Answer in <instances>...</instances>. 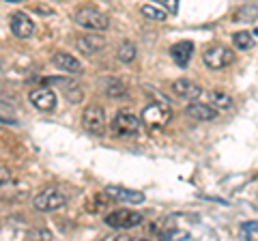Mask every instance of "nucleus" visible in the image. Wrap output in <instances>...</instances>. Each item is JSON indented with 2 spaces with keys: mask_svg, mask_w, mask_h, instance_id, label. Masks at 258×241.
I'll use <instances>...</instances> for the list:
<instances>
[{
  "mask_svg": "<svg viewBox=\"0 0 258 241\" xmlns=\"http://www.w3.org/2000/svg\"><path fill=\"white\" fill-rule=\"evenodd\" d=\"M211 106L215 110H228V108H232V97H230L228 93L213 91L211 93Z\"/></svg>",
  "mask_w": 258,
  "mask_h": 241,
  "instance_id": "a211bd4d",
  "label": "nucleus"
},
{
  "mask_svg": "<svg viewBox=\"0 0 258 241\" xmlns=\"http://www.w3.org/2000/svg\"><path fill=\"white\" fill-rule=\"evenodd\" d=\"M254 35H256V37H258V28H256V30H254Z\"/></svg>",
  "mask_w": 258,
  "mask_h": 241,
  "instance_id": "bb28decb",
  "label": "nucleus"
},
{
  "mask_svg": "<svg viewBox=\"0 0 258 241\" xmlns=\"http://www.w3.org/2000/svg\"><path fill=\"white\" fill-rule=\"evenodd\" d=\"M52 63H54V67L67 71V74H80V71H82V65H80V61L76 58V56L67 54V52H56V54L52 56Z\"/></svg>",
  "mask_w": 258,
  "mask_h": 241,
  "instance_id": "ddd939ff",
  "label": "nucleus"
},
{
  "mask_svg": "<svg viewBox=\"0 0 258 241\" xmlns=\"http://www.w3.org/2000/svg\"><path fill=\"white\" fill-rule=\"evenodd\" d=\"M258 20V7L254 5H245L232 15V22H254Z\"/></svg>",
  "mask_w": 258,
  "mask_h": 241,
  "instance_id": "f3484780",
  "label": "nucleus"
},
{
  "mask_svg": "<svg viewBox=\"0 0 258 241\" xmlns=\"http://www.w3.org/2000/svg\"><path fill=\"white\" fill-rule=\"evenodd\" d=\"M138 127H140V118L136 116V114H132L129 110H120V112H116V116L112 118V134H116V136H132V134H136L138 132Z\"/></svg>",
  "mask_w": 258,
  "mask_h": 241,
  "instance_id": "0eeeda50",
  "label": "nucleus"
},
{
  "mask_svg": "<svg viewBox=\"0 0 258 241\" xmlns=\"http://www.w3.org/2000/svg\"><path fill=\"white\" fill-rule=\"evenodd\" d=\"M108 198L116 200V203H127V205H140L144 203V196L142 192H136V190H127V188H118V186H112L106 190Z\"/></svg>",
  "mask_w": 258,
  "mask_h": 241,
  "instance_id": "1a4fd4ad",
  "label": "nucleus"
},
{
  "mask_svg": "<svg viewBox=\"0 0 258 241\" xmlns=\"http://www.w3.org/2000/svg\"><path fill=\"white\" fill-rule=\"evenodd\" d=\"M116 56H118L120 63H132L136 58V45L132 41H123V43H120V47H118Z\"/></svg>",
  "mask_w": 258,
  "mask_h": 241,
  "instance_id": "aec40b11",
  "label": "nucleus"
},
{
  "mask_svg": "<svg viewBox=\"0 0 258 241\" xmlns=\"http://www.w3.org/2000/svg\"><path fill=\"white\" fill-rule=\"evenodd\" d=\"M155 5H161L168 13H176L179 11V0H153Z\"/></svg>",
  "mask_w": 258,
  "mask_h": 241,
  "instance_id": "b1692460",
  "label": "nucleus"
},
{
  "mask_svg": "<svg viewBox=\"0 0 258 241\" xmlns=\"http://www.w3.org/2000/svg\"><path fill=\"white\" fill-rule=\"evenodd\" d=\"M74 22L78 24V26L88 28V30H106L110 26L108 15L93 9V7H80V9H76Z\"/></svg>",
  "mask_w": 258,
  "mask_h": 241,
  "instance_id": "f03ea898",
  "label": "nucleus"
},
{
  "mask_svg": "<svg viewBox=\"0 0 258 241\" xmlns=\"http://www.w3.org/2000/svg\"><path fill=\"white\" fill-rule=\"evenodd\" d=\"M103 47H106V39L97 33H88V35H82L78 39V50L84 56H93L97 52H101Z\"/></svg>",
  "mask_w": 258,
  "mask_h": 241,
  "instance_id": "9b49d317",
  "label": "nucleus"
},
{
  "mask_svg": "<svg viewBox=\"0 0 258 241\" xmlns=\"http://www.w3.org/2000/svg\"><path fill=\"white\" fill-rule=\"evenodd\" d=\"M28 99H30L32 106H35L37 110H41V112H52L56 108V93L52 91V88H47V86L32 88Z\"/></svg>",
  "mask_w": 258,
  "mask_h": 241,
  "instance_id": "6e6552de",
  "label": "nucleus"
},
{
  "mask_svg": "<svg viewBox=\"0 0 258 241\" xmlns=\"http://www.w3.org/2000/svg\"><path fill=\"white\" fill-rule=\"evenodd\" d=\"M106 95L112 99H125L129 91H127V84H123L120 80H110L106 84Z\"/></svg>",
  "mask_w": 258,
  "mask_h": 241,
  "instance_id": "dca6fc26",
  "label": "nucleus"
},
{
  "mask_svg": "<svg viewBox=\"0 0 258 241\" xmlns=\"http://www.w3.org/2000/svg\"><path fill=\"white\" fill-rule=\"evenodd\" d=\"M5 3H22V0H5Z\"/></svg>",
  "mask_w": 258,
  "mask_h": 241,
  "instance_id": "a878e982",
  "label": "nucleus"
},
{
  "mask_svg": "<svg viewBox=\"0 0 258 241\" xmlns=\"http://www.w3.org/2000/svg\"><path fill=\"white\" fill-rule=\"evenodd\" d=\"M140 118L149 130H161V127H166L168 120L172 118V112H170V106L166 103V99L164 101H153L142 110Z\"/></svg>",
  "mask_w": 258,
  "mask_h": 241,
  "instance_id": "f257e3e1",
  "label": "nucleus"
},
{
  "mask_svg": "<svg viewBox=\"0 0 258 241\" xmlns=\"http://www.w3.org/2000/svg\"><path fill=\"white\" fill-rule=\"evenodd\" d=\"M144 222V215L140 211H134V209H116L106 215V224L110 228H116V230H129V228H136Z\"/></svg>",
  "mask_w": 258,
  "mask_h": 241,
  "instance_id": "20e7f679",
  "label": "nucleus"
},
{
  "mask_svg": "<svg viewBox=\"0 0 258 241\" xmlns=\"http://www.w3.org/2000/svg\"><path fill=\"white\" fill-rule=\"evenodd\" d=\"M67 205V196L62 194L58 188H45L43 192H39L32 200V207L37 211H43V213H52V211H58Z\"/></svg>",
  "mask_w": 258,
  "mask_h": 241,
  "instance_id": "7ed1b4c3",
  "label": "nucleus"
},
{
  "mask_svg": "<svg viewBox=\"0 0 258 241\" xmlns=\"http://www.w3.org/2000/svg\"><path fill=\"white\" fill-rule=\"evenodd\" d=\"M241 228H243V232H258V222H245Z\"/></svg>",
  "mask_w": 258,
  "mask_h": 241,
  "instance_id": "393cba45",
  "label": "nucleus"
},
{
  "mask_svg": "<svg viewBox=\"0 0 258 241\" xmlns=\"http://www.w3.org/2000/svg\"><path fill=\"white\" fill-rule=\"evenodd\" d=\"M13 183V172L9 170V168L0 166V188H7Z\"/></svg>",
  "mask_w": 258,
  "mask_h": 241,
  "instance_id": "5701e85b",
  "label": "nucleus"
},
{
  "mask_svg": "<svg viewBox=\"0 0 258 241\" xmlns=\"http://www.w3.org/2000/svg\"><path fill=\"white\" fill-rule=\"evenodd\" d=\"M82 125L88 134L93 136H103L106 134V112L101 106H86V110L82 112Z\"/></svg>",
  "mask_w": 258,
  "mask_h": 241,
  "instance_id": "39448f33",
  "label": "nucleus"
},
{
  "mask_svg": "<svg viewBox=\"0 0 258 241\" xmlns=\"http://www.w3.org/2000/svg\"><path fill=\"white\" fill-rule=\"evenodd\" d=\"M11 33L18 39H28L32 33H35V22L22 11L13 13L11 15Z\"/></svg>",
  "mask_w": 258,
  "mask_h": 241,
  "instance_id": "9d476101",
  "label": "nucleus"
},
{
  "mask_svg": "<svg viewBox=\"0 0 258 241\" xmlns=\"http://www.w3.org/2000/svg\"><path fill=\"white\" fill-rule=\"evenodd\" d=\"M64 93H67V97L74 101V103L82 99V91H80L78 84H76V82H71V80H64Z\"/></svg>",
  "mask_w": 258,
  "mask_h": 241,
  "instance_id": "4be33fe9",
  "label": "nucleus"
},
{
  "mask_svg": "<svg viewBox=\"0 0 258 241\" xmlns=\"http://www.w3.org/2000/svg\"><path fill=\"white\" fill-rule=\"evenodd\" d=\"M170 56H172V61L179 67H185L191 61V56H194V43L191 41H179V43H174L170 47Z\"/></svg>",
  "mask_w": 258,
  "mask_h": 241,
  "instance_id": "4468645a",
  "label": "nucleus"
},
{
  "mask_svg": "<svg viewBox=\"0 0 258 241\" xmlns=\"http://www.w3.org/2000/svg\"><path fill=\"white\" fill-rule=\"evenodd\" d=\"M232 43L237 45V50H252L254 37H252V33H235V37H232Z\"/></svg>",
  "mask_w": 258,
  "mask_h": 241,
  "instance_id": "412c9836",
  "label": "nucleus"
},
{
  "mask_svg": "<svg viewBox=\"0 0 258 241\" xmlns=\"http://www.w3.org/2000/svg\"><path fill=\"white\" fill-rule=\"evenodd\" d=\"M203 61H205V65L211 67V69H224V67H228L235 63V54H232V50H228L226 45H211L205 50Z\"/></svg>",
  "mask_w": 258,
  "mask_h": 241,
  "instance_id": "423d86ee",
  "label": "nucleus"
},
{
  "mask_svg": "<svg viewBox=\"0 0 258 241\" xmlns=\"http://www.w3.org/2000/svg\"><path fill=\"white\" fill-rule=\"evenodd\" d=\"M172 91H174L176 95H179V97H183V99H189V101L198 99L200 95H203V88H200L196 82H191V80H187V78L176 80V82L172 84Z\"/></svg>",
  "mask_w": 258,
  "mask_h": 241,
  "instance_id": "f8f14e48",
  "label": "nucleus"
},
{
  "mask_svg": "<svg viewBox=\"0 0 258 241\" xmlns=\"http://www.w3.org/2000/svg\"><path fill=\"white\" fill-rule=\"evenodd\" d=\"M140 11H142L144 18L153 20V22H164V20L168 18V11H166V9H157L155 5H144Z\"/></svg>",
  "mask_w": 258,
  "mask_h": 241,
  "instance_id": "6ab92c4d",
  "label": "nucleus"
},
{
  "mask_svg": "<svg viewBox=\"0 0 258 241\" xmlns=\"http://www.w3.org/2000/svg\"><path fill=\"white\" fill-rule=\"evenodd\" d=\"M187 114L194 120H213L217 116V110L209 103H200V101H191L187 106Z\"/></svg>",
  "mask_w": 258,
  "mask_h": 241,
  "instance_id": "2eb2a0df",
  "label": "nucleus"
}]
</instances>
